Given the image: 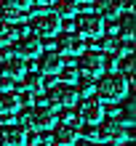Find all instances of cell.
<instances>
[{
	"instance_id": "f1b7e54d",
	"label": "cell",
	"mask_w": 136,
	"mask_h": 146,
	"mask_svg": "<svg viewBox=\"0 0 136 146\" xmlns=\"http://www.w3.org/2000/svg\"><path fill=\"white\" fill-rule=\"evenodd\" d=\"M5 29H8V27H5V21H3V19H0V32H5Z\"/></svg>"
},
{
	"instance_id": "f546056e",
	"label": "cell",
	"mask_w": 136,
	"mask_h": 146,
	"mask_svg": "<svg viewBox=\"0 0 136 146\" xmlns=\"http://www.w3.org/2000/svg\"><path fill=\"white\" fill-rule=\"evenodd\" d=\"M75 3H78V5H83V3H93V0H75Z\"/></svg>"
},
{
	"instance_id": "ac0fdd59",
	"label": "cell",
	"mask_w": 136,
	"mask_h": 146,
	"mask_svg": "<svg viewBox=\"0 0 136 146\" xmlns=\"http://www.w3.org/2000/svg\"><path fill=\"white\" fill-rule=\"evenodd\" d=\"M16 109H19L16 93H13V90H5V93H0V117H11Z\"/></svg>"
},
{
	"instance_id": "5b68a950",
	"label": "cell",
	"mask_w": 136,
	"mask_h": 146,
	"mask_svg": "<svg viewBox=\"0 0 136 146\" xmlns=\"http://www.w3.org/2000/svg\"><path fill=\"white\" fill-rule=\"evenodd\" d=\"M75 66H78V74L88 77V80L104 74V61H101V53H99V50H83Z\"/></svg>"
},
{
	"instance_id": "ba28073f",
	"label": "cell",
	"mask_w": 136,
	"mask_h": 146,
	"mask_svg": "<svg viewBox=\"0 0 136 146\" xmlns=\"http://www.w3.org/2000/svg\"><path fill=\"white\" fill-rule=\"evenodd\" d=\"M86 50V40L75 32H64L56 37V53L59 56H80Z\"/></svg>"
},
{
	"instance_id": "7c38bea8",
	"label": "cell",
	"mask_w": 136,
	"mask_h": 146,
	"mask_svg": "<svg viewBox=\"0 0 136 146\" xmlns=\"http://www.w3.org/2000/svg\"><path fill=\"white\" fill-rule=\"evenodd\" d=\"M56 122H59L56 119V109H51V106L32 109V127H35V130H48V127H54Z\"/></svg>"
},
{
	"instance_id": "7402d4cb",
	"label": "cell",
	"mask_w": 136,
	"mask_h": 146,
	"mask_svg": "<svg viewBox=\"0 0 136 146\" xmlns=\"http://www.w3.org/2000/svg\"><path fill=\"white\" fill-rule=\"evenodd\" d=\"M59 77H62L64 85H75V82H78V77H80L78 74V66H72V64L70 66H62V69H59Z\"/></svg>"
},
{
	"instance_id": "8fae6325",
	"label": "cell",
	"mask_w": 136,
	"mask_h": 146,
	"mask_svg": "<svg viewBox=\"0 0 136 146\" xmlns=\"http://www.w3.org/2000/svg\"><path fill=\"white\" fill-rule=\"evenodd\" d=\"M0 74L8 77L11 82H13V80H21V77L27 74V61L11 53L8 58H3V61H0Z\"/></svg>"
},
{
	"instance_id": "2e32d148",
	"label": "cell",
	"mask_w": 136,
	"mask_h": 146,
	"mask_svg": "<svg viewBox=\"0 0 136 146\" xmlns=\"http://www.w3.org/2000/svg\"><path fill=\"white\" fill-rule=\"evenodd\" d=\"M78 11H80V5L75 0H54V11L51 13H56L59 19H72V16H78Z\"/></svg>"
},
{
	"instance_id": "7a4b0ae2",
	"label": "cell",
	"mask_w": 136,
	"mask_h": 146,
	"mask_svg": "<svg viewBox=\"0 0 136 146\" xmlns=\"http://www.w3.org/2000/svg\"><path fill=\"white\" fill-rule=\"evenodd\" d=\"M46 104L51 109H70L78 104V88L75 85H64V82L51 85L46 93Z\"/></svg>"
},
{
	"instance_id": "484cf974",
	"label": "cell",
	"mask_w": 136,
	"mask_h": 146,
	"mask_svg": "<svg viewBox=\"0 0 136 146\" xmlns=\"http://www.w3.org/2000/svg\"><path fill=\"white\" fill-rule=\"evenodd\" d=\"M5 90H11V80L0 74V93H5Z\"/></svg>"
},
{
	"instance_id": "30bf717a",
	"label": "cell",
	"mask_w": 136,
	"mask_h": 146,
	"mask_svg": "<svg viewBox=\"0 0 136 146\" xmlns=\"http://www.w3.org/2000/svg\"><path fill=\"white\" fill-rule=\"evenodd\" d=\"M40 53H43V42H40L35 35H24V37H19L16 40V48H13V56H19V58H38Z\"/></svg>"
},
{
	"instance_id": "cb8c5ba5",
	"label": "cell",
	"mask_w": 136,
	"mask_h": 146,
	"mask_svg": "<svg viewBox=\"0 0 136 146\" xmlns=\"http://www.w3.org/2000/svg\"><path fill=\"white\" fill-rule=\"evenodd\" d=\"M19 122H21V127H24V130H29V127H32V109L21 111V114H19Z\"/></svg>"
},
{
	"instance_id": "9c48e42d",
	"label": "cell",
	"mask_w": 136,
	"mask_h": 146,
	"mask_svg": "<svg viewBox=\"0 0 136 146\" xmlns=\"http://www.w3.org/2000/svg\"><path fill=\"white\" fill-rule=\"evenodd\" d=\"M101 119H104V106H101V101H96V98L80 101V106H78V122L99 125Z\"/></svg>"
},
{
	"instance_id": "6da1fadb",
	"label": "cell",
	"mask_w": 136,
	"mask_h": 146,
	"mask_svg": "<svg viewBox=\"0 0 136 146\" xmlns=\"http://www.w3.org/2000/svg\"><path fill=\"white\" fill-rule=\"evenodd\" d=\"M96 93H99V101H107V104H117L128 96V80L120 74V72H112V74H104L96 85Z\"/></svg>"
},
{
	"instance_id": "52a82bcc",
	"label": "cell",
	"mask_w": 136,
	"mask_h": 146,
	"mask_svg": "<svg viewBox=\"0 0 136 146\" xmlns=\"http://www.w3.org/2000/svg\"><path fill=\"white\" fill-rule=\"evenodd\" d=\"M75 27H78V32H75V35H80L83 40H86V37L96 40V37L104 35V19H101L99 13H83V16H78Z\"/></svg>"
},
{
	"instance_id": "3957f363",
	"label": "cell",
	"mask_w": 136,
	"mask_h": 146,
	"mask_svg": "<svg viewBox=\"0 0 136 146\" xmlns=\"http://www.w3.org/2000/svg\"><path fill=\"white\" fill-rule=\"evenodd\" d=\"M29 27H32V35L38 40L40 37L48 40V37H56L59 32H62V19H59L56 13H51V11H38Z\"/></svg>"
},
{
	"instance_id": "e0dca14e",
	"label": "cell",
	"mask_w": 136,
	"mask_h": 146,
	"mask_svg": "<svg viewBox=\"0 0 136 146\" xmlns=\"http://www.w3.org/2000/svg\"><path fill=\"white\" fill-rule=\"evenodd\" d=\"M43 74L40 72H27L21 77V90H27V93H40L43 90Z\"/></svg>"
},
{
	"instance_id": "277c9868",
	"label": "cell",
	"mask_w": 136,
	"mask_h": 146,
	"mask_svg": "<svg viewBox=\"0 0 136 146\" xmlns=\"http://www.w3.org/2000/svg\"><path fill=\"white\" fill-rule=\"evenodd\" d=\"M96 138L99 143H109V146H120L128 141V130H125V125H120L117 119H109V122H101L96 125Z\"/></svg>"
},
{
	"instance_id": "4fadbf2b",
	"label": "cell",
	"mask_w": 136,
	"mask_h": 146,
	"mask_svg": "<svg viewBox=\"0 0 136 146\" xmlns=\"http://www.w3.org/2000/svg\"><path fill=\"white\" fill-rule=\"evenodd\" d=\"M0 146H27V130L21 125H8L0 133Z\"/></svg>"
},
{
	"instance_id": "5bb4252c",
	"label": "cell",
	"mask_w": 136,
	"mask_h": 146,
	"mask_svg": "<svg viewBox=\"0 0 136 146\" xmlns=\"http://www.w3.org/2000/svg\"><path fill=\"white\" fill-rule=\"evenodd\" d=\"M62 66H64V58L59 56L56 50H54V53H46V56L43 53L38 56V69H40V74H59Z\"/></svg>"
},
{
	"instance_id": "83f0119b",
	"label": "cell",
	"mask_w": 136,
	"mask_h": 146,
	"mask_svg": "<svg viewBox=\"0 0 136 146\" xmlns=\"http://www.w3.org/2000/svg\"><path fill=\"white\" fill-rule=\"evenodd\" d=\"M78 146H101V143H93V141H83V143H78Z\"/></svg>"
},
{
	"instance_id": "d6986e66",
	"label": "cell",
	"mask_w": 136,
	"mask_h": 146,
	"mask_svg": "<svg viewBox=\"0 0 136 146\" xmlns=\"http://www.w3.org/2000/svg\"><path fill=\"white\" fill-rule=\"evenodd\" d=\"M120 40H133V13H120Z\"/></svg>"
},
{
	"instance_id": "44dd1931",
	"label": "cell",
	"mask_w": 136,
	"mask_h": 146,
	"mask_svg": "<svg viewBox=\"0 0 136 146\" xmlns=\"http://www.w3.org/2000/svg\"><path fill=\"white\" fill-rule=\"evenodd\" d=\"M0 19L8 21V24H16V21H21V19H24V11H16V8H5V5H0Z\"/></svg>"
},
{
	"instance_id": "ffe728a7",
	"label": "cell",
	"mask_w": 136,
	"mask_h": 146,
	"mask_svg": "<svg viewBox=\"0 0 136 146\" xmlns=\"http://www.w3.org/2000/svg\"><path fill=\"white\" fill-rule=\"evenodd\" d=\"M112 48H115L117 58H125V56L133 53V40H120V37H117V42H112Z\"/></svg>"
},
{
	"instance_id": "d4e9b609",
	"label": "cell",
	"mask_w": 136,
	"mask_h": 146,
	"mask_svg": "<svg viewBox=\"0 0 136 146\" xmlns=\"http://www.w3.org/2000/svg\"><path fill=\"white\" fill-rule=\"evenodd\" d=\"M91 90H93V85H91V80H83V82H80V90H78V98H80V96H86V98H91Z\"/></svg>"
},
{
	"instance_id": "4dcf8cb0",
	"label": "cell",
	"mask_w": 136,
	"mask_h": 146,
	"mask_svg": "<svg viewBox=\"0 0 136 146\" xmlns=\"http://www.w3.org/2000/svg\"><path fill=\"white\" fill-rule=\"evenodd\" d=\"M0 119H3V117H0Z\"/></svg>"
},
{
	"instance_id": "8992f818",
	"label": "cell",
	"mask_w": 136,
	"mask_h": 146,
	"mask_svg": "<svg viewBox=\"0 0 136 146\" xmlns=\"http://www.w3.org/2000/svg\"><path fill=\"white\" fill-rule=\"evenodd\" d=\"M80 138V122L78 119H62L54 125V143L56 146H75Z\"/></svg>"
},
{
	"instance_id": "4316f807",
	"label": "cell",
	"mask_w": 136,
	"mask_h": 146,
	"mask_svg": "<svg viewBox=\"0 0 136 146\" xmlns=\"http://www.w3.org/2000/svg\"><path fill=\"white\" fill-rule=\"evenodd\" d=\"M5 42H8V29H5V32H0V48H3Z\"/></svg>"
},
{
	"instance_id": "9a60e30c",
	"label": "cell",
	"mask_w": 136,
	"mask_h": 146,
	"mask_svg": "<svg viewBox=\"0 0 136 146\" xmlns=\"http://www.w3.org/2000/svg\"><path fill=\"white\" fill-rule=\"evenodd\" d=\"M93 5H96V13L101 16V19H109L115 21L117 16H120V5H117V0H93Z\"/></svg>"
},
{
	"instance_id": "603a6c76",
	"label": "cell",
	"mask_w": 136,
	"mask_h": 146,
	"mask_svg": "<svg viewBox=\"0 0 136 146\" xmlns=\"http://www.w3.org/2000/svg\"><path fill=\"white\" fill-rule=\"evenodd\" d=\"M5 8H16V11H27V8L32 5V0H3Z\"/></svg>"
}]
</instances>
